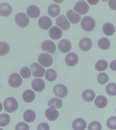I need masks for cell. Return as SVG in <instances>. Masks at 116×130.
<instances>
[{
  "label": "cell",
  "instance_id": "cell-16",
  "mask_svg": "<svg viewBox=\"0 0 116 130\" xmlns=\"http://www.w3.org/2000/svg\"><path fill=\"white\" fill-rule=\"evenodd\" d=\"M59 50L63 53H67L71 48V42L68 40L64 39L60 41L58 45Z\"/></svg>",
  "mask_w": 116,
  "mask_h": 130
},
{
  "label": "cell",
  "instance_id": "cell-42",
  "mask_svg": "<svg viewBox=\"0 0 116 130\" xmlns=\"http://www.w3.org/2000/svg\"><path fill=\"white\" fill-rule=\"evenodd\" d=\"M110 67L113 71H116V60L113 61L110 63Z\"/></svg>",
  "mask_w": 116,
  "mask_h": 130
},
{
  "label": "cell",
  "instance_id": "cell-11",
  "mask_svg": "<svg viewBox=\"0 0 116 130\" xmlns=\"http://www.w3.org/2000/svg\"><path fill=\"white\" fill-rule=\"evenodd\" d=\"M56 24L63 30H67L70 28V23L66 16L62 15L57 17L56 20Z\"/></svg>",
  "mask_w": 116,
  "mask_h": 130
},
{
  "label": "cell",
  "instance_id": "cell-18",
  "mask_svg": "<svg viewBox=\"0 0 116 130\" xmlns=\"http://www.w3.org/2000/svg\"><path fill=\"white\" fill-rule=\"evenodd\" d=\"M49 33L51 38L54 40L59 39L62 35V30L56 26H53L49 30Z\"/></svg>",
  "mask_w": 116,
  "mask_h": 130
},
{
  "label": "cell",
  "instance_id": "cell-23",
  "mask_svg": "<svg viewBox=\"0 0 116 130\" xmlns=\"http://www.w3.org/2000/svg\"><path fill=\"white\" fill-rule=\"evenodd\" d=\"M60 8L59 5L55 4H51L48 9V13L52 17H56L60 14Z\"/></svg>",
  "mask_w": 116,
  "mask_h": 130
},
{
  "label": "cell",
  "instance_id": "cell-2",
  "mask_svg": "<svg viewBox=\"0 0 116 130\" xmlns=\"http://www.w3.org/2000/svg\"><path fill=\"white\" fill-rule=\"evenodd\" d=\"M81 25L83 30L86 31H91L95 27V21L92 17L85 16L81 20Z\"/></svg>",
  "mask_w": 116,
  "mask_h": 130
},
{
  "label": "cell",
  "instance_id": "cell-19",
  "mask_svg": "<svg viewBox=\"0 0 116 130\" xmlns=\"http://www.w3.org/2000/svg\"><path fill=\"white\" fill-rule=\"evenodd\" d=\"M26 13L30 17L36 18L40 14V10L38 7L35 5H31L27 8Z\"/></svg>",
  "mask_w": 116,
  "mask_h": 130
},
{
  "label": "cell",
  "instance_id": "cell-6",
  "mask_svg": "<svg viewBox=\"0 0 116 130\" xmlns=\"http://www.w3.org/2000/svg\"><path fill=\"white\" fill-rule=\"evenodd\" d=\"M53 92L56 96L63 98L67 96L68 93V89L65 85L58 84L54 87Z\"/></svg>",
  "mask_w": 116,
  "mask_h": 130
},
{
  "label": "cell",
  "instance_id": "cell-36",
  "mask_svg": "<svg viewBox=\"0 0 116 130\" xmlns=\"http://www.w3.org/2000/svg\"><path fill=\"white\" fill-rule=\"evenodd\" d=\"M107 126L111 129H116V117H112L109 118L106 122Z\"/></svg>",
  "mask_w": 116,
  "mask_h": 130
},
{
  "label": "cell",
  "instance_id": "cell-31",
  "mask_svg": "<svg viewBox=\"0 0 116 130\" xmlns=\"http://www.w3.org/2000/svg\"><path fill=\"white\" fill-rule=\"evenodd\" d=\"M108 64L107 61L104 60H100L97 62L95 67L97 71L100 72L106 70L107 68Z\"/></svg>",
  "mask_w": 116,
  "mask_h": 130
},
{
  "label": "cell",
  "instance_id": "cell-37",
  "mask_svg": "<svg viewBox=\"0 0 116 130\" xmlns=\"http://www.w3.org/2000/svg\"><path fill=\"white\" fill-rule=\"evenodd\" d=\"M20 74L23 78L27 79L31 76V71L29 68L25 67L21 68L20 71Z\"/></svg>",
  "mask_w": 116,
  "mask_h": 130
},
{
  "label": "cell",
  "instance_id": "cell-1",
  "mask_svg": "<svg viewBox=\"0 0 116 130\" xmlns=\"http://www.w3.org/2000/svg\"><path fill=\"white\" fill-rule=\"evenodd\" d=\"M4 108L7 112L12 113L16 111L18 106V103L15 98L9 97L4 102Z\"/></svg>",
  "mask_w": 116,
  "mask_h": 130
},
{
  "label": "cell",
  "instance_id": "cell-13",
  "mask_svg": "<svg viewBox=\"0 0 116 130\" xmlns=\"http://www.w3.org/2000/svg\"><path fill=\"white\" fill-rule=\"evenodd\" d=\"M32 87L36 92H39L43 91L45 87V83L42 79L36 78L32 81Z\"/></svg>",
  "mask_w": 116,
  "mask_h": 130
},
{
  "label": "cell",
  "instance_id": "cell-40",
  "mask_svg": "<svg viewBox=\"0 0 116 130\" xmlns=\"http://www.w3.org/2000/svg\"><path fill=\"white\" fill-rule=\"evenodd\" d=\"M37 130H50V127L47 123H42L37 127Z\"/></svg>",
  "mask_w": 116,
  "mask_h": 130
},
{
  "label": "cell",
  "instance_id": "cell-14",
  "mask_svg": "<svg viewBox=\"0 0 116 130\" xmlns=\"http://www.w3.org/2000/svg\"><path fill=\"white\" fill-rule=\"evenodd\" d=\"M92 41L89 38H83L79 42V47L80 49L84 51L89 50L92 46Z\"/></svg>",
  "mask_w": 116,
  "mask_h": 130
},
{
  "label": "cell",
  "instance_id": "cell-45",
  "mask_svg": "<svg viewBox=\"0 0 116 130\" xmlns=\"http://www.w3.org/2000/svg\"><path fill=\"white\" fill-rule=\"evenodd\" d=\"M0 130H3V129L0 128Z\"/></svg>",
  "mask_w": 116,
  "mask_h": 130
},
{
  "label": "cell",
  "instance_id": "cell-8",
  "mask_svg": "<svg viewBox=\"0 0 116 130\" xmlns=\"http://www.w3.org/2000/svg\"><path fill=\"white\" fill-rule=\"evenodd\" d=\"M33 75L35 77H42L44 75L45 69L38 63H34L30 66Z\"/></svg>",
  "mask_w": 116,
  "mask_h": 130
},
{
  "label": "cell",
  "instance_id": "cell-34",
  "mask_svg": "<svg viewBox=\"0 0 116 130\" xmlns=\"http://www.w3.org/2000/svg\"><path fill=\"white\" fill-rule=\"evenodd\" d=\"M106 91L108 95L114 96L116 95V84L113 83H109L107 85Z\"/></svg>",
  "mask_w": 116,
  "mask_h": 130
},
{
  "label": "cell",
  "instance_id": "cell-10",
  "mask_svg": "<svg viewBox=\"0 0 116 130\" xmlns=\"http://www.w3.org/2000/svg\"><path fill=\"white\" fill-rule=\"evenodd\" d=\"M38 24L41 29L47 30L51 26L52 22L49 17L44 16L40 18L38 20Z\"/></svg>",
  "mask_w": 116,
  "mask_h": 130
},
{
  "label": "cell",
  "instance_id": "cell-32",
  "mask_svg": "<svg viewBox=\"0 0 116 130\" xmlns=\"http://www.w3.org/2000/svg\"><path fill=\"white\" fill-rule=\"evenodd\" d=\"M9 44L5 42H0V56H4L7 55L10 51Z\"/></svg>",
  "mask_w": 116,
  "mask_h": 130
},
{
  "label": "cell",
  "instance_id": "cell-24",
  "mask_svg": "<svg viewBox=\"0 0 116 130\" xmlns=\"http://www.w3.org/2000/svg\"><path fill=\"white\" fill-rule=\"evenodd\" d=\"M94 103L97 107L99 108H103L107 104L108 100L105 96L100 95L97 96Z\"/></svg>",
  "mask_w": 116,
  "mask_h": 130
},
{
  "label": "cell",
  "instance_id": "cell-44",
  "mask_svg": "<svg viewBox=\"0 0 116 130\" xmlns=\"http://www.w3.org/2000/svg\"><path fill=\"white\" fill-rule=\"evenodd\" d=\"M2 109H3V106H2V104L1 102H0V112L2 111Z\"/></svg>",
  "mask_w": 116,
  "mask_h": 130
},
{
  "label": "cell",
  "instance_id": "cell-43",
  "mask_svg": "<svg viewBox=\"0 0 116 130\" xmlns=\"http://www.w3.org/2000/svg\"><path fill=\"white\" fill-rule=\"evenodd\" d=\"M88 2L91 5H95L97 4L99 2V1H88Z\"/></svg>",
  "mask_w": 116,
  "mask_h": 130
},
{
  "label": "cell",
  "instance_id": "cell-30",
  "mask_svg": "<svg viewBox=\"0 0 116 130\" xmlns=\"http://www.w3.org/2000/svg\"><path fill=\"white\" fill-rule=\"evenodd\" d=\"M45 77L48 81H54L57 77V73L54 70L52 69H49L46 72Z\"/></svg>",
  "mask_w": 116,
  "mask_h": 130
},
{
  "label": "cell",
  "instance_id": "cell-15",
  "mask_svg": "<svg viewBox=\"0 0 116 130\" xmlns=\"http://www.w3.org/2000/svg\"><path fill=\"white\" fill-rule=\"evenodd\" d=\"M86 126V122L81 118L75 119L72 124V128L74 130H84Z\"/></svg>",
  "mask_w": 116,
  "mask_h": 130
},
{
  "label": "cell",
  "instance_id": "cell-17",
  "mask_svg": "<svg viewBox=\"0 0 116 130\" xmlns=\"http://www.w3.org/2000/svg\"><path fill=\"white\" fill-rule=\"evenodd\" d=\"M12 11V7L10 4L6 3L0 4V15L4 17H7L11 15Z\"/></svg>",
  "mask_w": 116,
  "mask_h": 130
},
{
  "label": "cell",
  "instance_id": "cell-39",
  "mask_svg": "<svg viewBox=\"0 0 116 130\" xmlns=\"http://www.w3.org/2000/svg\"><path fill=\"white\" fill-rule=\"evenodd\" d=\"M28 125L23 122L18 123L15 127V130H29Z\"/></svg>",
  "mask_w": 116,
  "mask_h": 130
},
{
  "label": "cell",
  "instance_id": "cell-29",
  "mask_svg": "<svg viewBox=\"0 0 116 130\" xmlns=\"http://www.w3.org/2000/svg\"><path fill=\"white\" fill-rule=\"evenodd\" d=\"M98 44L102 49H108L110 46V42L108 39L106 37L102 38L98 41Z\"/></svg>",
  "mask_w": 116,
  "mask_h": 130
},
{
  "label": "cell",
  "instance_id": "cell-28",
  "mask_svg": "<svg viewBox=\"0 0 116 130\" xmlns=\"http://www.w3.org/2000/svg\"><path fill=\"white\" fill-rule=\"evenodd\" d=\"M103 31L106 35L110 36L114 33L115 28L112 23L107 22L104 24L103 27Z\"/></svg>",
  "mask_w": 116,
  "mask_h": 130
},
{
  "label": "cell",
  "instance_id": "cell-5",
  "mask_svg": "<svg viewBox=\"0 0 116 130\" xmlns=\"http://www.w3.org/2000/svg\"><path fill=\"white\" fill-rule=\"evenodd\" d=\"M8 83L11 87L13 88H17L21 85L22 79L18 73H13L9 77Z\"/></svg>",
  "mask_w": 116,
  "mask_h": 130
},
{
  "label": "cell",
  "instance_id": "cell-46",
  "mask_svg": "<svg viewBox=\"0 0 116 130\" xmlns=\"http://www.w3.org/2000/svg\"><path fill=\"white\" fill-rule=\"evenodd\" d=\"M115 112H116V109H115Z\"/></svg>",
  "mask_w": 116,
  "mask_h": 130
},
{
  "label": "cell",
  "instance_id": "cell-9",
  "mask_svg": "<svg viewBox=\"0 0 116 130\" xmlns=\"http://www.w3.org/2000/svg\"><path fill=\"white\" fill-rule=\"evenodd\" d=\"M41 48L46 52L52 54L55 52L56 47L54 43L51 41L46 40L42 43Z\"/></svg>",
  "mask_w": 116,
  "mask_h": 130
},
{
  "label": "cell",
  "instance_id": "cell-4",
  "mask_svg": "<svg viewBox=\"0 0 116 130\" xmlns=\"http://www.w3.org/2000/svg\"><path fill=\"white\" fill-rule=\"evenodd\" d=\"M74 11L81 15H85L88 12L89 6L85 1H78L74 7Z\"/></svg>",
  "mask_w": 116,
  "mask_h": 130
},
{
  "label": "cell",
  "instance_id": "cell-38",
  "mask_svg": "<svg viewBox=\"0 0 116 130\" xmlns=\"http://www.w3.org/2000/svg\"><path fill=\"white\" fill-rule=\"evenodd\" d=\"M102 126L100 123L97 121H94L89 124L88 130H101Z\"/></svg>",
  "mask_w": 116,
  "mask_h": 130
},
{
  "label": "cell",
  "instance_id": "cell-25",
  "mask_svg": "<svg viewBox=\"0 0 116 130\" xmlns=\"http://www.w3.org/2000/svg\"><path fill=\"white\" fill-rule=\"evenodd\" d=\"M23 99L25 102L30 103L34 100L35 97V94L33 90L31 89H27L23 92Z\"/></svg>",
  "mask_w": 116,
  "mask_h": 130
},
{
  "label": "cell",
  "instance_id": "cell-27",
  "mask_svg": "<svg viewBox=\"0 0 116 130\" xmlns=\"http://www.w3.org/2000/svg\"><path fill=\"white\" fill-rule=\"evenodd\" d=\"M36 117L35 112L31 109L25 111L23 114V117L24 120L28 123H31L35 120Z\"/></svg>",
  "mask_w": 116,
  "mask_h": 130
},
{
  "label": "cell",
  "instance_id": "cell-12",
  "mask_svg": "<svg viewBox=\"0 0 116 130\" xmlns=\"http://www.w3.org/2000/svg\"><path fill=\"white\" fill-rule=\"evenodd\" d=\"M65 62L68 66L73 67L78 63V57L76 53L74 52L69 53L66 55L65 59Z\"/></svg>",
  "mask_w": 116,
  "mask_h": 130
},
{
  "label": "cell",
  "instance_id": "cell-20",
  "mask_svg": "<svg viewBox=\"0 0 116 130\" xmlns=\"http://www.w3.org/2000/svg\"><path fill=\"white\" fill-rule=\"evenodd\" d=\"M66 15L69 20L73 24L79 23L81 19V16L72 10H68L66 13Z\"/></svg>",
  "mask_w": 116,
  "mask_h": 130
},
{
  "label": "cell",
  "instance_id": "cell-21",
  "mask_svg": "<svg viewBox=\"0 0 116 130\" xmlns=\"http://www.w3.org/2000/svg\"><path fill=\"white\" fill-rule=\"evenodd\" d=\"M45 114L47 118L51 121L56 120L59 118V111L55 109L48 108L46 110Z\"/></svg>",
  "mask_w": 116,
  "mask_h": 130
},
{
  "label": "cell",
  "instance_id": "cell-41",
  "mask_svg": "<svg viewBox=\"0 0 116 130\" xmlns=\"http://www.w3.org/2000/svg\"><path fill=\"white\" fill-rule=\"evenodd\" d=\"M108 4L111 9L116 10V0H110L109 1Z\"/></svg>",
  "mask_w": 116,
  "mask_h": 130
},
{
  "label": "cell",
  "instance_id": "cell-22",
  "mask_svg": "<svg viewBox=\"0 0 116 130\" xmlns=\"http://www.w3.org/2000/svg\"><path fill=\"white\" fill-rule=\"evenodd\" d=\"M82 96L83 99L86 102H90L94 100L95 96V93L93 90L87 89L82 92Z\"/></svg>",
  "mask_w": 116,
  "mask_h": 130
},
{
  "label": "cell",
  "instance_id": "cell-26",
  "mask_svg": "<svg viewBox=\"0 0 116 130\" xmlns=\"http://www.w3.org/2000/svg\"><path fill=\"white\" fill-rule=\"evenodd\" d=\"M63 105V102L62 100L56 98L51 99L48 102V106L52 108H60Z\"/></svg>",
  "mask_w": 116,
  "mask_h": 130
},
{
  "label": "cell",
  "instance_id": "cell-3",
  "mask_svg": "<svg viewBox=\"0 0 116 130\" xmlns=\"http://www.w3.org/2000/svg\"><path fill=\"white\" fill-rule=\"evenodd\" d=\"M15 21L18 26L24 27L27 26L29 23V19L26 14L23 12H19L15 17Z\"/></svg>",
  "mask_w": 116,
  "mask_h": 130
},
{
  "label": "cell",
  "instance_id": "cell-7",
  "mask_svg": "<svg viewBox=\"0 0 116 130\" xmlns=\"http://www.w3.org/2000/svg\"><path fill=\"white\" fill-rule=\"evenodd\" d=\"M38 61L42 66L45 67H48L52 64L53 59L50 55L43 53L39 56Z\"/></svg>",
  "mask_w": 116,
  "mask_h": 130
},
{
  "label": "cell",
  "instance_id": "cell-35",
  "mask_svg": "<svg viewBox=\"0 0 116 130\" xmlns=\"http://www.w3.org/2000/svg\"><path fill=\"white\" fill-rule=\"evenodd\" d=\"M109 77L105 73H99L97 76V81L99 84H104L108 82Z\"/></svg>",
  "mask_w": 116,
  "mask_h": 130
},
{
  "label": "cell",
  "instance_id": "cell-33",
  "mask_svg": "<svg viewBox=\"0 0 116 130\" xmlns=\"http://www.w3.org/2000/svg\"><path fill=\"white\" fill-rule=\"evenodd\" d=\"M10 117L9 115L3 113L0 115V126L5 127L10 123Z\"/></svg>",
  "mask_w": 116,
  "mask_h": 130
}]
</instances>
